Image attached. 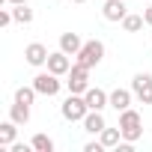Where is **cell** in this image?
I'll return each instance as SVG.
<instances>
[{
    "label": "cell",
    "mask_w": 152,
    "mask_h": 152,
    "mask_svg": "<svg viewBox=\"0 0 152 152\" xmlns=\"http://www.w3.org/2000/svg\"><path fill=\"white\" fill-rule=\"evenodd\" d=\"M60 113H63V119H66V122H84V116L90 113L87 99H84V96H78V93H69V99L60 104Z\"/></svg>",
    "instance_id": "6da1fadb"
},
{
    "label": "cell",
    "mask_w": 152,
    "mask_h": 152,
    "mask_svg": "<svg viewBox=\"0 0 152 152\" xmlns=\"http://www.w3.org/2000/svg\"><path fill=\"white\" fill-rule=\"evenodd\" d=\"M119 131H122V140H131V143H137L140 137H143V119H140V113L137 110H122L119 113Z\"/></svg>",
    "instance_id": "7a4b0ae2"
},
{
    "label": "cell",
    "mask_w": 152,
    "mask_h": 152,
    "mask_svg": "<svg viewBox=\"0 0 152 152\" xmlns=\"http://www.w3.org/2000/svg\"><path fill=\"white\" fill-rule=\"evenodd\" d=\"M102 60H104V42L90 39V42H84V48L78 51V60H75V63H81V66L93 69V66H99Z\"/></svg>",
    "instance_id": "3957f363"
},
{
    "label": "cell",
    "mask_w": 152,
    "mask_h": 152,
    "mask_svg": "<svg viewBox=\"0 0 152 152\" xmlns=\"http://www.w3.org/2000/svg\"><path fill=\"white\" fill-rule=\"evenodd\" d=\"M66 87H69V93H78V96H84L87 90H90V69L87 66H81V63H75L72 69H69V75H66Z\"/></svg>",
    "instance_id": "277c9868"
},
{
    "label": "cell",
    "mask_w": 152,
    "mask_h": 152,
    "mask_svg": "<svg viewBox=\"0 0 152 152\" xmlns=\"http://www.w3.org/2000/svg\"><path fill=\"white\" fill-rule=\"evenodd\" d=\"M33 87H36V93L39 96H57L60 93V87H63V81H60V75H54V72H39L36 78H33Z\"/></svg>",
    "instance_id": "5b68a950"
},
{
    "label": "cell",
    "mask_w": 152,
    "mask_h": 152,
    "mask_svg": "<svg viewBox=\"0 0 152 152\" xmlns=\"http://www.w3.org/2000/svg\"><path fill=\"white\" fill-rule=\"evenodd\" d=\"M131 93L137 96L140 104H152V75L137 72L134 78H131Z\"/></svg>",
    "instance_id": "8992f818"
},
{
    "label": "cell",
    "mask_w": 152,
    "mask_h": 152,
    "mask_svg": "<svg viewBox=\"0 0 152 152\" xmlns=\"http://www.w3.org/2000/svg\"><path fill=\"white\" fill-rule=\"evenodd\" d=\"M102 15H104V21L122 24V18L128 15V6H125V0H104V6H102Z\"/></svg>",
    "instance_id": "52a82bcc"
},
{
    "label": "cell",
    "mask_w": 152,
    "mask_h": 152,
    "mask_svg": "<svg viewBox=\"0 0 152 152\" xmlns=\"http://www.w3.org/2000/svg\"><path fill=\"white\" fill-rule=\"evenodd\" d=\"M45 66H48V72H54V75L63 78V75H69V69H72V57H69L66 51H54Z\"/></svg>",
    "instance_id": "ba28073f"
},
{
    "label": "cell",
    "mask_w": 152,
    "mask_h": 152,
    "mask_svg": "<svg viewBox=\"0 0 152 152\" xmlns=\"http://www.w3.org/2000/svg\"><path fill=\"white\" fill-rule=\"evenodd\" d=\"M48 57H51V51H48L42 42H30V45L24 48V60H27L30 66H45Z\"/></svg>",
    "instance_id": "9c48e42d"
},
{
    "label": "cell",
    "mask_w": 152,
    "mask_h": 152,
    "mask_svg": "<svg viewBox=\"0 0 152 152\" xmlns=\"http://www.w3.org/2000/svg\"><path fill=\"white\" fill-rule=\"evenodd\" d=\"M84 99H87V107H90V110H104V107L110 104V93H104V90H99V87H90V90L84 93Z\"/></svg>",
    "instance_id": "30bf717a"
},
{
    "label": "cell",
    "mask_w": 152,
    "mask_h": 152,
    "mask_svg": "<svg viewBox=\"0 0 152 152\" xmlns=\"http://www.w3.org/2000/svg\"><path fill=\"white\" fill-rule=\"evenodd\" d=\"M84 131L87 134H102L104 128H107V122H104V116H102V110H90L87 116H84Z\"/></svg>",
    "instance_id": "8fae6325"
},
{
    "label": "cell",
    "mask_w": 152,
    "mask_h": 152,
    "mask_svg": "<svg viewBox=\"0 0 152 152\" xmlns=\"http://www.w3.org/2000/svg\"><path fill=\"white\" fill-rule=\"evenodd\" d=\"M81 48H84V42H81L78 33H63V36H60V51H66L69 57H78Z\"/></svg>",
    "instance_id": "7c38bea8"
},
{
    "label": "cell",
    "mask_w": 152,
    "mask_h": 152,
    "mask_svg": "<svg viewBox=\"0 0 152 152\" xmlns=\"http://www.w3.org/2000/svg\"><path fill=\"white\" fill-rule=\"evenodd\" d=\"M131 90H113L110 93V107L116 110V113H122V110H128L131 107Z\"/></svg>",
    "instance_id": "4fadbf2b"
},
{
    "label": "cell",
    "mask_w": 152,
    "mask_h": 152,
    "mask_svg": "<svg viewBox=\"0 0 152 152\" xmlns=\"http://www.w3.org/2000/svg\"><path fill=\"white\" fill-rule=\"evenodd\" d=\"M15 134H18V122L15 119H6L0 125V149H9L15 143Z\"/></svg>",
    "instance_id": "5bb4252c"
},
{
    "label": "cell",
    "mask_w": 152,
    "mask_h": 152,
    "mask_svg": "<svg viewBox=\"0 0 152 152\" xmlns=\"http://www.w3.org/2000/svg\"><path fill=\"white\" fill-rule=\"evenodd\" d=\"M9 119H15L18 125H27V122H30V104H24V102H15V104L9 107Z\"/></svg>",
    "instance_id": "9a60e30c"
},
{
    "label": "cell",
    "mask_w": 152,
    "mask_h": 152,
    "mask_svg": "<svg viewBox=\"0 0 152 152\" xmlns=\"http://www.w3.org/2000/svg\"><path fill=\"white\" fill-rule=\"evenodd\" d=\"M99 140L104 143V149H116V146H119V140H122V131H119V125H116V128H104V131L99 134Z\"/></svg>",
    "instance_id": "2e32d148"
},
{
    "label": "cell",
    "mask_w": 152,
    "mask_h": 152,
    "mask_svg": "<svg viewBox=\"0 0 152 152\" xmlns=\"http://www.w3.org/2000/svg\"><path fill=\"white\" fill-rule=\"evenodd\" d=\"M143 24H146V18L143 15H134V12H128L122 18V30L125 33H137V30H143Z\"/></svg>",
    "instance_id": "e0dca14e"
},
{
    "label": "cell",
    "mask_w": 152,
    "mask_h": 152,
    "mask_svg": "<svg viewBox=\"0 0 152 152\" xmlns=\"http://www.w3.org/2000/svg\"><path fill=\"white\" fill-rule=\"evenodd\" d=\"M30 146L36 149V152H54V140L48 137V134H33V140H30Z\"/></svg>",
    "instance_id": "ac0fdd59"
},
{
    "label": "cell",
    "mask_w": 152,
    "mask_h": 152,
    "mask_svg": "<svg viewBox=\"0 0 152 152\" xmlns=\"http://www.w3.org/2000/svg\"><path fill=\"white\" fill-rule=\"evenodd\" d=\"M12 18H15L18 24H30V21H33V9H30L27 3H18V6H12Z\"/></svg>",
    "instance_id": "d6986e66"
},
{
    "label": "cell",
    "mask_w": 152,
    "mask_h": 152,
    "mask_svg": "<svg viewBox=\"0 0 152 152\" xmlns=\"http://www.w3.org/2000/svg\"><path fill=\"white\" fill-rule=\"evenodd\" d=\"M39 93H36V87L30 84V87H18L15 90V102H24V104H33V99H36Z\"/></svg>",
    "instance_id": "ffe728a7"
},
{
    "label": "cell",
    "mask_w": 152,
    "mask_h": 152,
    "mask_svg": "<svg viewBox=\"0 0 152 152\" xmlns=\"http://www.w3.org/2000/svg\"><path fill=\"white\" fill-rule=\"evenodd\" d=\"M15 18H12V9H0V27H9Z\"/></svg>",
    "instance_id": "44dd1931"
},
{
    "label": "cell",
    "mask_w": 152,
    "mask_h": 152,
    "mask_svg": "<svg viewBox=\"0 0 152 152\" xmlns=\"http://www.w3.org/2000/svg\"><path fill=\"white\" fill-rule=\"evenodd\" d=\"M102 149H104V143H102V140H90V143L84 146V152H102Z\"/></svg>",
    "instance_id": "7402d4cb"
},
{
    "label": "cell",
    "mask_w": 152,
    "mask_h": 152,
    "mask_svg": "<svg viewBox=\"0 0 152 152\" xmlns=\"http://www.w3.org/2000/svg\"><path fill=\"white\" fill-rule=\"evenodd\" d=\"M30 149H33V146H24V143H12V146H9V152H30Z\"/></svg>",
    "instance_id": "603a6c76"
},
{
    "label": "cell",
    "mask_w": 152,
    "mask_h": 152,
    "mask_svg": "<svg viewBox=\"0 0 152 152\" xmlns=\"http://www.w3.org/2000/svg\"><path fill=\"white\" fill-rule=\"evenodd\" d=\"M143 18H146V24H149V27H152V3H149V6H146V9H143Z\"/></svg>",
    "instance_id": "cb8c5ba5"
},
{
    "label": "cell",
    "mask_w": 152,
    "mask_h": 152,
    "mask_svg": "<svg viewBox=\"0 0 152 152\" xmlns=\"http://www.w3.org/2000/svg\"><path fill=\"white\" fill-rule=\"evenodd\" d=\"M6 3H12V6H18V3H27V0H6Z\"/></svg>",
    "instance_id": "d4e9b609"
},
{
    "label": "cell",
    "mask_w": 152,
    "mask_h": 152,
    "mask_svg": "<svg viewBox=\"0 0 152 152\" xmlns=\"http://www.w3.org/2000/svg\"><path fill=\"white\" fill-rule=\"evenodd\" d=\"M72 3H87V0H72Z\"/></svg>",
    "instance_id": "484cf974"
}]
</instances>
